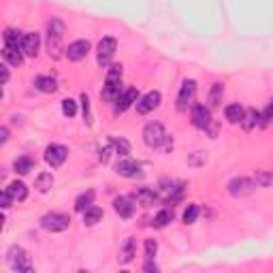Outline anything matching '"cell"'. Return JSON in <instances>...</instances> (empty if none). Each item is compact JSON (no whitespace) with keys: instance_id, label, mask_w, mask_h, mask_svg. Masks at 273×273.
<instances>
[{"instance_id":"6da1fadb","label":"cell","mask_w":273,"mask_h":273,"mask_svg":"<svg viewBox=\"0 0 273 273\" xmlns=\"http://www.w3.org/2000/svg\"><path fill=\"white\" fill-rule=\"evenodd\" d=\"M62 32H64V23L60 19L52 17V21L47 23V52H49V56L58 58L62 52Z\"/></svg>"},{"instance_id":"7a4b0ae2","label":"cell","mask_w":273,"mask_h":273,"mask_svg":"<svg viewBox=\"0 0 273 273\" xmlns=\"http://www.w3.org/2000/svg\"><path fill=\"white\" fill-rule=\"evenodd\" d=\"M7 260H9L11 269H13V271H19V273H30V271L34 269V265H32V260H30L28 252H26V250H21V247H11Z\"/></svg>"},{"instance_id":"3957f363","label":"cell","mask_w":273,"mask_h":273,"mask_svg":"<svg viewBox=\"0 0 273 273\" xmlns=\"http://www.w3.org/2000/svg\"><path fill=\"white\" fill-rule=\"evenodd\" d=\"M68 224H70V218L60 211H52V213H47V216L41 218V227L49 233H62L68 229Z\"/></svg>"},{"instance_id":"277c9868","label":"cell","mask_w":273,"mask_h":273,"mask_svg":"<svg viewBox=\"0 0 273 273\" xmlns=\"http://www.w3.org/2000/svg\"><path fill=\"white\" fill-rule=\"evenodd\" d=\"M143 141L150 147H160L164 141H167V133H164V126L160 122H150L143 128Z\"/></svg>"},{"instance_id":"5b68a950","label":"cell","mask_w":273,"mask_h":273,"mask_svg":"<svg viewBox=\"0 0 273 273\" xmlns=\"http://www.w3.org/2000/svg\"><path fill=\"white\" fill-rule=\"evenodd\" d=\"M115 49H117V41L113 39V37H105V39H101V43H98V47H96V54H98V66H109V62H111V58H113V54H115Z\"/></svg>"},{"instance_id":"8992f818","label":"cell","mask_w":273,"mask_h":273,"mask_svg":"<svg viewBox=\"0 0 273 273\" xmlns=\"http://www.w3.org/2000/svg\"><path fill=\"white\" fill-rule=\"evenodd\" d=\"M194 92H196V81L194 79H186L182 88H180V94H177V109L180 111H186L190 103L194 98Z\"/></svg>"},{"instance_id":"52a82bcc","label":"cell","mask_w":273,"mask_h":273,"mask_svg":"<svg viewBox=\"0 0 273 273\" xmlns=\"http://www.w3.org/2000/svg\"><path fill=\"white\" fill-rule=\"evenodd\" d=\"M254 180H247V177H235V180L229 182V192L233 196H247L254 192Z\"/></svg>"},{"instance_id":"ba28073f","label":"cell","mask_w":273,"mask_h":273,"mask_svg":"<svg viewBox=\"0 0 273 273\" xmlns=\"http://www.w3.org/2000/svg\"><path fill=\"white\" fill-rule=\"evenodd\" d=\"M66 158H68V150L64 145L52 143L45 150V160H47V164H52V167H60V164H64Z\"/></svg>"},{"instance_id":"9c48e42d","label":"cell","mask_w":273,"mask_h":273,"mask_svg":"<svg viewBox=\"0 0 273 273\" xmlns=\"http://www.w3.org/2000/svg\"><path fill=\"white\" fill-rule=\"evenodd\" d=\"M90 54V43L84 41V39H79V41H73L68 47H66V58L70 62H79V60H84V58Z\"/></svg>"},{"instance_id":"30bf717a","label":"cell","mask_w":273,"mask_h":273,"mask_svg":"<svg viewBox=\"0 0 273 273\" xmlns=\"http://www.w3.org/2000/svg\"><path fill=\"white\" fill-rule=\"evenodd\" d=\"M160 101H162L160 92H158V90H152V92L145 94V96H141V98L137 101V111L145 115V113H150V111L156 109V107L160 105Z\"/></svg>"},{"instance_id":"8fae6325","label":"cell","mask_w":273,"mask_h":273,"mask_svg":"<svg viewBox=\"0 0 273 273\" xmlns=\"http://www.w3.org/2000/svg\"><path fill=\"white\" fill-rule=\"evenodd\" d=\"M137 101H139L137 88H126V90L120 94V96H117V101H115V113H124L128 107L137 105Z\"/></svg>"},{"instance_id":"7c38bea8","label":"cell","mask_w":273,"mask_h":273,"mask_svg":"<svg viewBox=\"0 0 273 273\" xmlns=\"http://www.w3.org/2000/svg\"><path fill=\"white\" fill-rule=\"evenodd\" d=\"M39 47H41V39H39V34H37V32L23 34V41H21V52H23V56L37 58Z\"/></svg>"},{"instance_id":"4fadbf2b","label":"cell","mask_w":273,"mask_h":273,"mask_svg":"<svg viewBox=\"0 0 273 273\" xmlns=\"http://www.w3.org/2000/svg\"><path fill=\"white\" fill-rule=\"evenodd\" d=\"M113 207H115L120 218H133L135 216V203H133V198H128V196H117L113 201Z\"/></svg>"},{"instance_id":"5bb4252c","label":"cell","mask_w":273,"mask_h":273,"mask_svg":"<svg viewBox=\"0 0 273 273\" xmlns=\"http://www.w3.org/2000/svg\"><path fill=\"white\" fill-rule=\"evenodd\" d=\"M192 124L196 126V128H209V124H211V113H209V109L207 107H203V105H196L194 109H192Z\"/></svg>"},{"instance_id":"9a60e30c","label":"cell","mask_w":273,"mask_h":273,"mask_svg":"<svg viewBox=\"0 0 273 273\" xmlns=\"http://www.w3.org/2000/svg\"><path fill=\"white\" fill-rule=\"evenodd\" d=\"M115 171H117V175H122V177H137V175H141V167H139V162L130 160V158H124V160L117 162Z\"/></svg>"},{"instance_id":"2e32d148","label":"cell","mask_w":273,"mask_h":273,"mask_svg":"<svg viewBox=\"0 0 273 273\" xmlns=\"http://www.w3.org/2000/svg\"><path fill=\"white\" fill-rule=\"evenodd\" d=\"M135 256H137V241L133 239V237H128V239L124 241V245L120 247V263L122 265L133 263Z\"/></svg>"},{"instance_id":"e0dca14e","label":"cell","mask_w":273,"mask_h":273,"mask_svg":"<svg viewBox=\"0 0 273 273\" xmlns=\"http://www.w3.org/2000/svg\"><path fill=\"white\" fill-rule=\"evenodd\" d=\"M243 107L239 105V103H231V105H227L224 107V115H227V120L231 122V124H241V120H243Z\"/></svg>"},{"instance_id":"ac0fdd59","label":"cell","mask_w":273,"mask_h":273,"mask_svg":"<svg viewBox=\"0 0 273 273\" xmlns=\"http://www.w3.org/2000/svg\"><path fill=\"white\" fill-rule=\"evenodd\" d=\"M241 126H243L245 130H252V128H256V126H263V117H260V113H258L256 109H247V111L243 113Z\"/></svg>"},{"instance_id":"d6986e66","label":"cell","mask_w":273,"mask_h":273,"mask_svg":"<svg viewBox=\"0 0 273 273\" xmlns=\"http://www.w3.org/2000/svg\"><path fill=\"white\" fill-rule=\"evenodd\" d=\"M7 190L11 192V196H13V201H17V203H21V201L28 198V188L23 182H11L7 186Z\"/></svg>"},{"instance_id":"ffe728a7","label":"cell","mask_w":273,"mask_h":273,"mask_svg":"<svg viewBox=\"0 0 273 273\" xmlns=\"http://www.w3.org/2000/svg\"><path fill=\"white\" fill-rule=\"evenodd\" d=\"M135 201L139 205L150 207V205H154V201H156V192H154L152 188H139L135 192Z\"/></svg>"},{"instance_id":"44dd1931","label":"cell","mask_w":273,"mask_h":273,"mask_svg":"<svg viewBox=\"0 0 273 273\" xmlns=\"http://www.w3.org/2000/svg\"><path fill=\"white\" fill-rule=\"evenodd\" d=\"M3 56H5V60H7L9 64H13V66H19V64L23 62V52H21V47H7V45H5Z\"/></svg>"},{"instance_id":"7402d4cb","label":"cell","mask_w":273,"mask_h":273,"mask_svg":"<svg viewBox=\"0 0 273 273\" xmlns=\"http://www.w3.org/2000/svg\"><path fill=\"white\" fill-rule=\"evenodd\" d=\"M103 220V209L96 207V205H92L84 211V224L86 227H94V224H98Z\"/></svg>"},{"instance_id":"603a6c76","label":"cell","mask_w":273,"mask_h":273,"mask_svg":"<svg viewBox=\"0 0 273 273\" xmlns=\"http://www.w3.org/2000/svg\"><path fill=\"white\" fill-rule=\"evenodd\" d=\"M13 169H15V173H19V175H28L30 171H34V160L28 158V156H21V158H17V160L13 162Z\"/></svg>"},{"instance_id":"cb8c5ba5","label":"cell","mask_w":273,"mask_h":273,"mask_svg":"<svg viewBox=\"0 0 273 273\" xmlns=\"http://www.w3.org/2000/svg\"><path fill=\"white\" fill-rule=\"evenodd\" d=\"M54 186V175L52 173H41L37 177V182H34V188L39 190V192H49Z\"/></svg>"},{"instance_id":"d4e9b609","label":"cell","mask_w":273,"mask_h":273,"mask_svg":"<svg viewBox=\"0 0 273 273\" xmlns=\"http://www.w3.org/2000/svg\"><path fill=\"white\" fill-rule=\"evenodd\" d=\"M92 205H94V192H92V190H88V192H84V194H79L77 201H75V209L81 211V213H84L88 207H92Z\"/></svg>"},{"instance_id":"484cf974","label":"cell","mask_w":273,"mask_h":273,"mask_svg":"<svg viewBox=\"0 0 273 273\" xmlns=\"http://www.w3.org/2000/svg\"><path fill=\"white\" fill-rule=\"evenodd\" d=\"M37 90H41L45 94H54L58 90V81L54 77H39L37 79Z\"/></svg>"},{"instance_id":"4316f807","label":"cell","mask_w":273,"mask_h":273,"mask_svg":"<svg viewBox=\"0 0 273 273\" xmlns=\"http://www.w3.org/2000/svg\"><path fill=\"white\" fill-rule=\"evenodd\" d=\"M3 39H5V45L7 47H21V41H23V37L17 32V30H5V34H3Z\"/></svg>"},{"instance_id":"83f0119b","label":"cell","mask_w":273,"mask_h":273,"mask_svg":"<svg viewBox=\"0 0 273 273\" xmlns=\"http://www.w3.org/2000/svg\"><path fill=\"white\" fill-rule=\"evenodd\" d=\"M111 145H113L115 154H120V156H124V158L130 154V143L122 137H111Z\"/></svg>"},{"instance_id":"f1b7e54d","label":"cell","mask_w":273,"mask_h":273,"mask_svg":"<svg viewBox=\"0 0 273 273\" xmlns=\"http://www.w3.org/2000/svg\"><path fill=\"white\" fill-rule=\"evenodd\" d=\"M122 64H113V66H109V70H107V77H105V81L107 84H122Z\"/></svg>"},{"instance_id":"f546056e","label":"cell","mask_w":273,"mask_h":273,"mask_svg":"<svg viewBox=\"0 0 273 273\" xmlns=\"http://www.w3.org/2000/svg\"><path fill=\"white\" fill-rule=\"evenodd\" d=\"M224 96V86L222 84H213L209 90V107H218Z\"/></svg>"},{"instance_id":"4dcf8cb0","label":"cell","mask_w":273,"mask_h":273,"mask_svg":"<svg viewBox=\"0 0 273 273\" xmlns=\"http://www.w3.org/2000/svg\"><path fill=\"white\" fill-rule=\"evenodd\" d=\"M171 220H173V211L171 209H162V211L156 213V218H154V227H156V229H164Z\"/></svg>"},{"instance_id":"1f68e13d","label":"cell","mask_w":273,"mask_h":273,"mask_svg":"<svg viewBox=\"0 0 273 273\" xmlns=\"http://www.w3.org/2000/svg\"><path fill=\"white\" fill-rule=\"evenodd\" d=\"M196 218H198V205L190 203V205L184 209V222H186V224H194Z\"/></svg>"},{"instance_id":"d6a6232c","label":"cell","mask_w":273,"mask_h":273,"mask_svg":"<svg viewBox=\"0 0 273 273\" xmlns=\"http://www.w3.org/2000/svg\"><path fill=\"white\" fill-rule=\"evenodd\" d=\"M62 113L68 115V117L77 115V103H75L73 98H64V101H62Z\"/></svg>"},{"instance_id":"836d02e7","label":"cell","mask_w":273,"mask_h":273,"mask_svg":"<svg viewBox=\"0 0 273 273\" xmlns=\"http://www.w3.org/2000/svg\"><path fill=\"white\" fill-rule=\"evenodd\" d=\"M254 184L265 188V186L273 184V175H269V173H265V171H256V175H254Z\"/></svg>"},{"instance_id":"e575fe53","label":"cell","mask_w":273,"mask_h":273,"mask_svg":"<svg viewBox=\"0 0 273 273\" xmlns=\"http://www.w3.org/2000/svg\"><path fill=\"white\" fill-rule=\"evenodd\" d=\"M81 109H84V120L88 124H92V109H90V98H88V94H81Z\"/></svg>"},{"instance_id":"d590c367","label":"cell","mask_w":273,"mask_h":273,"mask_svg":"<svg viewBox=\"0 0 273 273\" xmlns=\"http://www.w3.org/2000/svg\"><path fill=\"white\" fill-rule=\"evenodd\" d=\"M158 252V243L154 241V239H147L145 241V258H154Z\"/></svg>"},{"instance_id":"8d00e7d4","label":"cell","mask_w":273,"mask_h":273,"mask_svg":"<svg viewBox=\"0 0 273 273\" xmlns=\"http://www.w3.org/2000/svg\"><path fill=\"white\" fill-rule=\"evenodd\" d=\"M11 201H13V196H11V192L5 188L3 194H0V205H3V209H9L11 207Z\"/></svg>"},{"instance_id":"74e56055","label":"cell","mask_w":273,"mask_h":273,"mask_svg":"<svg viewBox=\"0 0 273 273\" xmlns=\"http://www.w3.org/2000/svg\"><path fill=\"white\" fill-rule=\"evenodd\" d=\"M260 117H263V126H267L273 120V103H269V107H267L263 113H260Z\"/></svg>"},{"instance_id":"f35d334b","label":"cell","mask_w":273,"mask_h":273,"mask_svg":"<svg viewBox=\"0 0 273 273\" xmlns=\"http://www.w3.org/2000/svg\"><path fill=\"white\" fill-rule=\"evenodd\" d=\"M143 269H145V271H158V265L154 263V258H147V263H145Z\"/></svg>"},{"instance_id":"ab89813d","label":"cell","mask_w":273,"mask_h":273,"mask_svg":"<svg viewBox=\"0 0 273 273\" xmlns=\"http://www.w3.org/2000/svg\"><path fill=\"white\" fill-rule=\"evenodd\" d=\"M7 139H9V128L3 126L0 128V143H7Z\"/></svg>"},{"instance_id":"60d3db41","label":"cell","mask_w":273,"mask_h":273,"mask_svg":"<svg viewBox=\"0 0 273 273\" xmlns=\"http://www.w3.org/2000/svg\"><path fill=\"white\" fill-rule=\"evenodd\" d=\"M113 147V145H111ZM111 147H105V150H101V160L103 162H107V160H109V154H111Z\"/></svg>"},{"instance_id":"b9f144b4","label":"cell","mask_w":273,"mask_h":273,"mask_svg":"<svg viewBox=\"0 0 273 273\" xmlns=\"http://www.w3.org/2000/svg\"><path fill=\"white\" fill-rule=\"evenodd\" d=\"M0 70H3V86H5L7 81H9V68H7V64L0 66Z\"/></svg>"},{"instance_id":"7bdbcfd3","label":"cell","mask_w":273,"mask_h":273,"mask_svg":"<svg viewBox=\"0 0 273 273\" xmlns=\"http://www.w3.org/2000/svg\"><path fill=\"white\" fill-rule=\"evenodd\" d=\"M271 103H273V101H271Z\"/></svg>"}]
</instances>
